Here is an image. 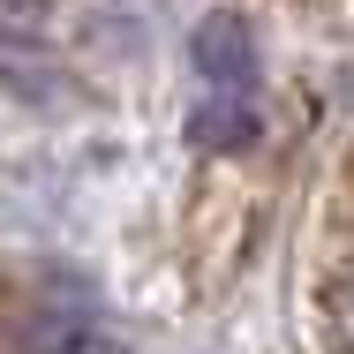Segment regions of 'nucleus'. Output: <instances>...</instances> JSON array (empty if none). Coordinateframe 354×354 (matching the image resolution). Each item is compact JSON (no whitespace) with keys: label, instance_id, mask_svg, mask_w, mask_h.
Segmentation results:
<instances>
[{"label":"nucleus","instance_id":"obj_1","mask_svg":"<svg viewBox=\"0 0 354 354\" xmlns=\"http://www.w3.org/2000/svg\"><path fill=\"white\" fill-rule=\"evenodd\" d=\"M189 75H196V143L234 151L257 129V46L241 15H204L189 38Z\"/></svg>","mask_w":354,"mask_h":354},{"label":"nucleus","instance_id":"obj_2","mask_svg":"<svg viewBox=\"0 0 354 354\" xmlns=\"http://www.w3.org/2000/svg\"><path fill=\"white\" fill-rule=\"evenodd\" d=\"M53 30V0H0V46H30Z\"/></svg>","mask_w":354,"mask_h":354},{"label":"nucleus","instance_id":"obj_3","mask_svg":"<svg viewBox=\"0 0 354 354\" xmlns=\"http://www.w3.org/2000/svg\"><path fill=\"white\" fill-rule=\"evenodd\" d=\"M332 324H339V339L354 347V272H339V279H332Z\"/></svg>","mask_w":354,"mask_h":354}]
</instances>
